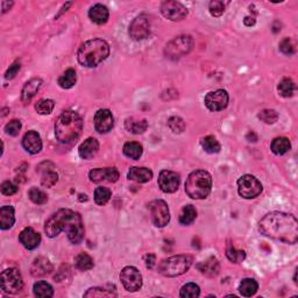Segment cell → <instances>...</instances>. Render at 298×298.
<instances>
[{
  "instance_id": "cell-1",
  "label": "cell",
  "mask_w": 298,
  "mask_h": 298,
  "mask_svg": "<svg viewBox=\"0 0 298 298\" xmlns=\"http://www.w3.org/2000/svg\"><path fill=\"white\" fill-rule=\"evenodd\" d=\"M264 236L286 244H296L298 240V222L295 216L284 212H270L258 222Z\"/></svg>"
},
{
  "instance_id": "cell-2",
  "label": "cell",
  "mask_w": 298,
  "mask_h": 298,
  "mask_svg": "<svg viewBox=\"0 0 298 298\" xmlns=\"http://www.w3.org/2000/svg\"><path fill=\"white\" fill-rule=\"evenodd\" d=\"M62 230L68 232L70 242L78 244L84 239V225L80 214L69 208H61L46 222L44 232L49 238L58 236Z\"/></svg>"
},
{
  "instance_id": "cell-3",
  "label": "cell",
  "mask_w": 298,
  "mask_h": 298,
  "mask_svg": "<svg viewBox=\"0 0 298 298\" xmlns=\"http://www.w3.org/2000/svg\"><path fill=\"white\" fill-rule=\"evenodd\" d=\"M83 119L74 111H64L55 122V136L61 144H70L80 136Z\"/></svg>"
},
{
  "instance_id": "cell-4",
  "label": "cell",
  "mask_w": 298,
  "mask_h": 298,
  "mask_svg": "<svg viewBox=\"0 0 298 298\" xmlns=\"http://www.w3.org/2000/svg\"><path fill=\"white\" fill-rule=\"evenodd\" d=\"M110 55V46L106 41L100 38L88 40L78 49V62L86 68H94L105 61Z\"/></svg>"
},
{
  "instance_id": "cell-5",
  "label": "cell",
  "mask_w": 298,
  "mask_h": 298,
  "mask_svg": "<svg viewBox=\"0 0 298 298\" xmlns=\"http://www.w3.org/2000/svg\"><path fill=\"white\" fill-rule=\"evenodd\" d=\"M212 177L205 170H196L188 177L186 192L192 200H205L211 192Z\"/></svg>"
},
{
  "instance_id": "cell-6",
  "label": "cell",
  "mask_w": 298,
  "mask_h": 298,
  "mask_svg": "<svg viewBox=\"0 0 298 298\" xmlns=\"http://www.w3.org/2000/svg\"><path fill=\"white\" fill-rule=\"evenodd\" d=\"M191 264L192 256L190 255H175L163 260L158 266V272L166 278H175L189 270Z\"/></svg>"
},
{
  "instance_id": "cell-7",
  "label": "cell",
  "mask_w": 298,
  "mask_h": 298,
  "mask_svg": "<svg viewBox=\"0 0 298 298\" xmlns=\"http://www.w3.org/2000/svg\"><path fill=\"white\" fill-rule=\"evenodd\" d=\"M194 46V40L189 35L177 36L166 44L164 54L170 60H177L183 58L184 55L189 54Z\"/></svg>"
},
{
  "instance_id": "cell-8",
  "label": "cell",
  "mask_w": 298,
  "mask_h": 298,
  "mask_svg": "<svg viewBox=\"0 0 298 298\" xmlns=\"http://www.w3.org/2000/svg\"><path fill=\"white\" fill-rule=\"evenodd\" d=\"M24 288V280L18 268H8L2 272V289L6 294L16 295Z\"/></svg>"
},
{
  "instance_id": "cell-9",
  "label": "cell",
  "mask_w": 298,
  "mask_h": 298,
  "mask_svg": "<svg viewBox=\"0 0 298 298\" xmlns=\"http://www.w3.org/2000/svg\"><path fill=\"white\" fill-rule=\"evenodd\" d=\"M238 191L242 198L252 200L260 196L262 192V184L253 175H244L238 180Z\"/></svg>"
},
{
  "instance_id": "cell-10",
  "label": "cell",
  "mask_w": 298,
  "mask_h": 298,
  "mask_svg": "<svg viewBox=\"0 0 298 298\" xmlns=\"http://www.w3.org/2000/svg\"><path fill=\"white\" fill-rule=\"evenodd\" d=\"M152 222L156 227H164L170 220L169 208L164 200H156L149 204Z\"/></svg>"
},
{
  "instance_id": "cell-11",
  "label": "cell",
  "mask_w": 298,
  "mask_h": 298,
  "mask_svg": "<svg viewBox=\"0 0 298 298\" xmlns=\"http://www.w3.org/2000/svg\"><path fill=\"white\" fill-rule=\"evenodd\" d=\"M120 281L127 292H134L142 286V276L136 267H125L120 272Z\"/></svg>"
},
{
  "instance_id": "cell-12",
  "label": "cell",
  "mask_w": 298,
  "mask_h": 298,
  "mask_svg": "<svg viewBox=\"0 0 298 298\" xmlns=\"http://www.w3.org/2000/svg\"><path fill=\"white\" fill-rule=\"evenodd\" d=\"M205 106L212 112L222 111L228 105V94L225 90L211 91L204 98Z\"/></svg>"
},
{
  "instance_id": "cell-13",
  "label": "cell",
  "mask_w": 298,
  "mask_h": 298,
  "mask_svg": "<svg viewBox=\"0 0 298 298\" xmlns=\"http://www.w3.org/2000/svg\"><path fill=\"white\" fill-rule=\"evenodd\" d=\"M150 33V22L147 16L141 14L136 16L130 24V35L133 40L140 41L148 38Z\"/></svg>"
},
{
  "instance_id": "cell-14",
  "label": "cell",
  "mask_w": 298,
  "mask_h": 298,
  "mask_svg": "<svg viewBox=\"0 0 298 298\" xmlns=\"http://www.w3.org/2000/svg\"><path fill=\"white\" fill-rule=\"evenodd\" d=\"M180 175L175 172L170 170H162L158 176V186L163 192L174 194L176 192L180 186Z\"/></svg>"
},
{
  "instance_id": "cell-15",
  "label": "cell",
  "mask_w": 298,
  "mask_h": 298,
  "mask_svg": "<svg viewBox=\"0 0 298 298\" xmlns=\"http://www.w3.org/2000/svg\"><path fill=\"white\" fill-rule=\"evenodd\" d=\"M161 13L166 19L172 21H180L188 16V10L180 2H164L161 5Z\"/></svg>"
},
{
  "instance_id": "cell-16",
  "label": "cell",
  "mask_w": 298,
  "mask_h": 298,
  "mask_svg": "<svg viewBox=\"0 0 298 298\" xmlns=\"http://www.w3.org/2000/svg\"><path fill=\"white\" fill-rule=\"evenodd\" d=\"M113 126H114V119H113L112 112L110 110L102 108L96 112L94 128L98 133H108L113 128Z\"/></svg>"
},
{
  "instance_id": "cell-17",
  "label": "cell",
  "mask_w": 298,
  "mask_h": 298,
  "mask_svg": "<svg viewBox=\"0 0 298 298\" xmlns=\"http://www.w3.org/2000/svg\"><path fill=\"white\" fill-rule=\"evenodd\" d=\"M119 172L118 169L112 166V168H99L91 170L88 174L90 180L94 183H102V182H111L114 183L119 180Z\"/></svg>"
},
{
  "instance_id": "cell-18",
  "label": "cell",
  "mask_w": 298,
  "mask_h": 298,
  "mask_svg": "<svg viewBox=\"0 0 298 298\" xmlns=\"http://www.w3.org/2000/svg\"><path fill=\"white\" fill-rule=\"evenodd\" d=\"M19 241L22 244V246L28 250H33L35 248L40 246L41 242V236L36 230L32 228V227H27L24 228L19 236Z\"/></svg>"
},
{
  "instance_id": "cell-19",
  "label": "cell",
  "mask_w": 298,
  "mask_h": 298,
  "mask_svg": "<svg viewBox=\"0 0 298 298\" xmlns=\"http://www.w3.org/2000/svg\"><path fill=\"white\" fill-rule=\"evenodd\" d=\"M22 146L30 154H38L42 149V140L40 134L35 130H28L22 139Z\"/></svg>"
},
{
  "instance_id": "cell-20",
  "label": "cell",
  "mask_w": 298,
  "mask_h": 298,
  "mask_svg": "<svg viewBox=\"0 0 298 298\" xmlns=\"http://www.w3.org/2000/svg\"><path fill=\"white\" fill-rule=\"evenodd\" d=\"M52 272V264L47 258L38 256L30 266V272L34 278H44Z\"/></svg>"
},
{
  "instance_id": "cell-21",
  "label": "cell",
  "mask_w": 298,
  "mask_h": 298,
  "mask_svg": "<svg viewBox=\"0 0 298 298\" xmlns=\"http://www.w3.org/2000/svg\"><path fill=\"white\" fill-rule=\"evenodd\" d=\"M99 150V142L94 138H88L83 144L80 146L78 152L80 156L84 160H90L96 156Z\"/></svg>"
},
{
  "instance_id": "cell-22",
  "label": "cell",
  "mask_w": 298,
  "mask_h": 298,
  "mask_svg": "<svg viewBox=\"0 0 298 298\" xmlns=\"http://www.w3.org/2000/svg\"><path fill=\"white\" fill-rule=\"evenodd\" d=\"M108 16L110 13L108 7L102 5V4H97V5L92 6L90 10H88V18H90L92 22L97 24H104L108 22Z\"/></svg>"
},
{
  "instance_id": "cell-23",
  "label": "cell",
  "mask_w": 298,
  "mask_h": 298,
  "mask_svg": "<svg viewBox=\"0 0 298 298\" xmlns=\"http://www.w3.org/2000/svg\"><path fill=\"white\" fill-rule=\"evenodd\" d=\"M42 85V80L40 78H33L30 82L24 84L22 88V94H21V99H22L24 104H28L32 100V98L38 94Z\"/></svg>"
},
{
  "instance_id": "cell-24",
  "label": "cell",
  "mask_w": 298,
  "mask_h": 298,
  "mask_svg": "<svg viewBox=\"0 0 298 298\" xmlns=\"http://www.w3.org/2000/svg\"><path fill=\"white\" fill-rule=\"evenodd\" d=\"M128 180H134L138 183H147L152 180V172L144 166H132L128 172Z\"/></svg>"
},
{
  "instance_id": "cell-25",
  "label": "cell",
  "mask_w": 298,
  "mask_h": 298,
  "mask_svg": "<svg viewBox=\"0 0 298 298\" xmlns=\"http://www.w3.org/2000/svg\"><path fill=\"white\" fill-rule=\"evenodd\" d=\"M16 222V214L12 206H2L0 208V228L6 230L12 228Z\"/></svg>"
},
{
  "instance_id": "cell-26",
  "label": "cell",
  "mask_w": 298,
  "mask_h": 298,
  "mask_svg": "<svg viewBox=\"0 0 298 298\" xmlns=\"http://www.w3.org/2000/svg\"><path fill=\"white\" fill-rule=\"evenodd\" d=\"M197 268L200 269L202 274H204L208 278H214L219 274V262L216 258H210L208 260L204 261L203 264H200L197 266Z\"/></svg>"
},
{
  "instance_id": "cell-27",
  "label": "cell",
  "mask_w": 298,
  "mask_h": 298,
  "mask_svg": "<svg viewBox=\"0 0 298 298\" xmlns=\"http://www.w3.org/2000/svg\"><path fill=\"white\" fill-rule=\"evenodd\" d=\"M125 128L130 133L133 134H142L148 128V122L146 119H136V118H128L125 122Z\"/></svg>"
},
{
  "instance_id": "cell-28",
  "label": "cell",
  "mask_w": 298,
  "mask_h": 298,
  "mask_svg": "<svg viewBox=\"0 0 298 298\" xmlns=\"http://www.w3.org/2000/svg\"><path fill=\"white\" fill-rule=\"evenodd\" d=\"M258 289V282L253 278H244L241 281L239 286L240 294L244 297H252L256 294Z\"/></svg>"
},
{
  "instance_id": "cell-29",
  "label": "cell",
  "mask_w": 298,
  "mask_h": 298,
  "mask_svg": "<svg viewBox=\"0 0 298 298\" xmlns=\"http://www.w3.org/2000/svg\"><path fill=\"white\" fill-rule=\"evenodd\" d=\"M144 152V148L139 142L130 141L124 144V154L132 160H139Z\"/></svg>"
},
{
  "instance_id": "cell-30",
  "label": "cell",
  "mask_w": 298,
  "mask_h": 298,
  "mask_svg": "<svg viewBox=\"0 0 298 298\" xmlns=\"http://www.w3.org/2000/svg\"><path fill=\"white\" fill-rule=\"evenodd\" d=\"M290 141L288 138H276L272 142V150L276 155H283L290 150Z\"/></svg>"
},
{
  "instance_id": "cell-31",
  "label": "cell",
  "mask_w": 298,
  "mask_h": 298,
  "mask_svg": "<svg viewBox=\"0 0 298 298\" xmlns=\"http://www.w3.org/2000/svg\"><path fill=\"white\" fill-rule=\"evenodd\" d=\"M34 295L41 298H49L54 296V290L49 283L44 281H38L34 284Z\"/></svg>"
},
{
  "instance_id": "cell-32",
  "label": "cell",
  "mask_w": 298,
  "mask_h": 298,
  "mask_svg": "<svg viewBox=\"0 0 298 298\" xmlns=\"http://www.w3.org/2000/svg\"><path fill=\"white\" fill-rule=\"evenodd\" d=\"M74 264H76V268L80 269L82 272L90 270V269L94 268V260L90 255L86 253H80L78 254L76 258H74Z\"/></svg>"
},
{
  "instance_id": "cell-33",
  "label": "cell",
  "mask_w": 298,
  "mask_h": 298,
  "mask_svg": "<svg viewBox=\"0 0 298 298\" xmlns=\"http://www.w3.org/2000/svg\"><path fill=\"white\" fill-rule=\"evenodd\" d=\"M197 217V211L194 205H186L182 208L180 214V222L182 225H190Z\"/></svg>"
},
{
  "instance_id": "cell-34",
  "label": "cell",
  "mask_w": 298,
  "mask_h": 298,
  "mask_svg": "<svg viewBox=\"0 0 298 298\" xmlns=\"http://www.w3.org/2000/svg\"><path fill=\"white\" fill-rule=\"evenodd\" d=\"M202 147H203L204 150L208 152V154H217L222 149L220 144H219L218 140L212 136H205L204 139L202 140Z\"/></svg>"
},
{
  "instance_id": "cell-35",
  "label": "cell",
  "mask_w": 298,
  "mask_h": 298,
  "mask_svg": "<svg viewBox=\"0 0 298 298\" xmlns=\"http://www.w3.org/2000/svg\"><path fill=\"white\" fill-rule=\"evenodd\" d=\"M77 76L74 69H68L66 72L58 78V85L62 88H72L76 84Z\"/></svg>"
},
{
  "instance_id": "cell-36",
  "label": "cell",
  "mask_w": 298,
  "mask_h": 298,
  "mask_svg": "<svg viewBox=\"0 0 298 298\" xmlns=\"http://www.w3.org/2000/svg\"><path fill=\"white\" fill-rule=\"evenodd\" d=\"M111 196H112L111 190L105 186H98L94 191L96 204L99 205V206H102V205H105L110 200H111Z\"/></svg>"
},
{
  "instance_id": "cell-37",
  "label": "cell",
  "mask_w": 298,
  "mask_h": 298,
  "mask_svg": "<svg viewBox=\"0 0 298 298\" xmlns=\"http://www.w3.org/2000/svg\"><path fill=\"white\" fill-rule=\"evenodd\" d=\"M116 289H105L100 286L90 288L84 294V297H116Z\"/></svg>"
},
{
  "instance_id": "cell-38",
  "label": "cell",
  "mask_w": 298,
  "mask_h": 298,
  "mask_svg": "<svg viewBox=\"0 0 298 298\" xmlns=\"http://www.w3.org/2000/svg\"><path fill=\"white\" fill-rule=\"evenodd\" d=\"M226 256L233 264H240V262H242L246 258V253H244V250H236L234 246L228 244V247L226 250Z\"/></svg>"
},
{
  "instance_id": "cell-39",
  "label": "cell",
  "mask_w": 298,
  "mask_h": 298,
  "mask_svg": "<svg viewBox=\"0 0 298 298\" xmlns=\"http://www.w3.org/2000/svg\"><path fill=\"white\" fill-rule=\"evenodd\" d=\"M278 92L282 97L289 98L294 94V91H295V83L290 80V78H284V80H281V83L278 84Z\"/></svg>"
},
{
  "instance_id": "cell-40",
  "label": "cell",
  "mask_w": 298,
  "mask_h": 298,
  "mask_svg": "<svg viewBox=\"0 0 298 298\" xmlns=\"http://www.w3.org/2000/svg\"><path fill=\"white\" fill-rule=\"evenodd\" d=\"M54 108H55V102H52V99H41V100H38L36 102V105H35L36 112L38 114H42V116L50 114Z\"/></svg>"
},
{
  "instance_id": "cell-41",
  "label": "cell",
  "mask_w": 298,
  "mask_h": 298,
  "mask_svg": "<svg viewBox=\"0 0 298 298\" xmlns=\"http://www.w3.org/2000/svg\"><path fill=\"white\" fill-rule=\"evenodd\" d=\"M200 295V286L194 283H188V284L183 286L180 289V296L182 298H197Z\"/></svg>"
},
{
  "instance_id": "cell-42",
  "label": "cell",
  "mask_w": 298,
  "mask_h": 298,
  "mask_svg": "<svg viewBox=\"0 0 298 298\" xmlns=\"http://www.w3.org/2000/svg\"><path fill=\"white\" fill-rule=\"evenodd\" d=\"M28 197H30V200L33 202V203L38 205L46 204L48 202L47 194H46L42 190L38 189V188H32V189L28 191Z\"/></svg>"
},
{
  "instance_id": "cell-43",
  "label": "cell",
  "mask_w": 298,
  "mask_h": 298,
  "mask_svg": "<svg viewBox=\"0 0 298 298\" xmlns=\"http://www.w3.org/2000/svg\"><path fill=\"white\" fill-rule=\"evenodd\" d=\"M228 2H224L220 0H214V2H210V6H208V10H210V14L212 16L218 18L224 14L226 10V6Z\"/></svg>"
},
{
  "instance_id": "cell-44",
  "label": "cell",
  "mask_w": 298,
  "mask_h": 298,
  "mask_svg": "<svg viewBox=\"0 0 298 298\" xmlns=\"http://www.w3.org/2000/svg\"><path fill=\"white\" fill-rule=\"evenodd\" d=\"M168 126L169 128L172 130L174 133H182L184 130H186V122H183L182 118H180V116H172L168 120Z\"/></svg>"
},
{
  "instance_id": "cell-45",
  "label": "cell",
  "mask_w": 298,
  "mask_h": 298,
  "mask_svg": "<svg viewBox=\"0 0 298 298\" xmlns=\"http://www.w3.org/2000/svg\"><path fill=\"white\" fill-rule=\"evenodd\" d=\"M258 118L266 124H275L278 119V113L275 110H264L258 113Z\"/></svg>"
},
{
  "instance_id": "cell-46",
  "label": "cell",
  "mask_w": 298,
  "mask_h": 298,
  "mask_svg": "<svg viewBox=\"0 0 298 298\" xmlns=\"http://www.w3.org/2000/svg\"><path fill=\"white\" fill-rule=\"evenodd\" d=\"M58 180V175L55 172H47L42 176L41 180V184L46 188H52V186H55Z\"/></svg>"
},
{
  "instance_id": "cell-47",
  "label": "cell",
  "mask_w": 298,
  "mask_h": 298,
  "mask_svg": "<svg viewBox=\"0 0 298 298\" xmlns=\"http://www.w3.org/2000/svg\"><path fill=\"white\" fill-rule=\"evenodd\" d=\"M280 50L286 55L295 54L296 48H295V44H294V42L292 41V38H286L284 40H282L281 44H280Z\"/></svg>"
},
{
  "instance_id": "cell-48",
  "label": "cell",
  "mask_w": 298,
  "mask_h": 298,
  "mask_svg": "<svg viewBox=\"0 0 298 298\" xmlns=\"http://www.w3.org/2000/svg\"><path fill=\"white\" fill-rule=\"evenodd\" d=\"M20 130H21V122L19 120H12V122H10L5 127L6 134H8L10 136H16L18 134L20 133Z\"/></svg>"
},
{
  "instance_id": "cell-49",
  "label": "cell",
  "mask_w": 298,
  "mask_h": 298,
  "mask_svg": "<svg viewBox=\"0 0 298 298\" xmlns=\"http://www.w3.org/2000/svg\"><path fill=\"white\" fill-rule=\"evenodd\" d=\"M0 190H2V194L4 196H13L14 194H16L18 186L12 182H10V180H6V182L2 184V189Z\"/></svg>"
},
{
  "instance_id": "cell-50",
  "label": "cell",
  "mask_w": 298,
  "mask_h": 298,
  "mask_svg": "<svg viewBox=\"0 0 298 298\" xmlns=\"http://www.w3.org/2000/svg\"><path fill=\"white\" fill-rule=\"evenodd\" d=\"M20 68H21L20 62L13 63V64L10 66V69L7 70L6 74H5V78H6V80H12V78L16 77V74L19 72Z\"/></svg>"
},
{
  "instance_id": "cell-51",
  "label": "cell",
  "mask_w": 298,
  "mask_h": 298,
  "mask_svg": "<svg viewBox=\"0 0 298 298\" xmlns=\"http://www.w3.org/2000/svg\"><path fill=\"white\" fill-rule=\"evenodd\" d=\"M144 261H146L147 268H152V267H154L155 261H156L155 255H152V254H147L146 256H144Z\"/></svg>"
},
{
  "instance_id": "cell-52",
  "label": "cell",
  "mask_w": 298,
  "mask_h": 298,
  "mask_svg": "<svg viewBox=\"0 0 298 298\" xmlns=\"http://www.w3.org/2000/svg\"><path fill=\"white\" fill-rule=\"evenodd\" d=\"M255 22H256V20H255V16H246L244 20V24H246L247 27H252L254 26Z\"/></svg>"
},
{
  "instance_id": "cell-53",
  "label": "cell",
  "mask_w": 298,
  "mask_h": 298,
  "mask_svg": "<svg viewBox=\"0 0 298 298\" xmlns=\"http://www.w3.org/2000/svg\"><path fill=\"white\" fill-rule=\"evenodd\" d=\"M13 5V2H2V13H5V12H7V10H8L10 8V6Z\"/></svg>"
}]
</instances>
